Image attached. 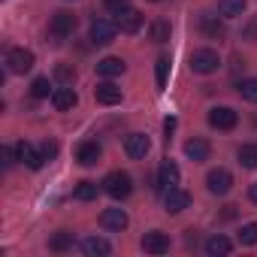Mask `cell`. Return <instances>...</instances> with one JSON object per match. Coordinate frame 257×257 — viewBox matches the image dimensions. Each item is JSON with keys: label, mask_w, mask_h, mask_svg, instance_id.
Instances as JSON below:
<instances>
[{"label": "cell", "mask_w": 257, "mask_h": 257, "mask_svg": "<svg viewBox=\"0 0 257 257\" xmlns=\"http://www.w3.org/2000/svg\"><path fill=\"white\" fill-rule=\"evenodd\" d=\"M209 124L215 127V131H233V127L239 124V115L230 106H215L209 112Z\"/></svg>", "instance_id": "obj_7"}, {"label": "cell", "mask_w": 257, "mask_h": 257, "mask_svg": "<svg viewBox=\"0 0 257 257\" xmlns=\"http://www.w3.org/2000/svg\"><path fill=\"white\" fill-rule=\"evenodd\" d=\"M94 100L100 106H115V103H121V88H115L112 82H100L94 88Z\"/></svg>", "instance_id": "obj_18"}, {"label": "cell", "mask_w": 257, "mask_h": 257, "mask_svg": "<svg viewBox=\"0 0 257 257\" xmlns=\"http://www.w3.org/2000/svg\"><path fill=\"white\" fill-rule=\"evenodd\" d=\"M115 31H118L115 22H109V19H94V22H91V43H94V46H109V43L115 40Z\"/></svg>", "instance_id": "obj_6"}, {"label": "cell", "mask_w": 257, "mask_h": 257, "mask_svg": "<svg viewBox=\"0 0 257 257\" xmlns=\"http://www.w3.org/2000/svg\"><path fill=\"white\" fill-rule=\"evenodd\" d=\"M170 58L164 55V58H158V64H155V79H158V91H164L167 88V79H170Z\"/></svg>", "instance_id": "obj_27"}, {"label": "cell", "mask_w": 257, "mask_h": 257, "mask_svg": "<svg viewBox=\"0 0 257 257\" xmlns=\"http://www.w3.org/2000/svg\"><path fill=\"white\" fill-rule=\"evenodd\" d=\"M103 7H106L112 16H121V13L131 10V0H103Z\"/></svg>", "instance_id": "obj_31"}, {"label": "cell", "mask_w": 257, "mask_h": 257, "mask_svg": "<svg viewBox=\"0 0 257 257\" xmlns=\"http://www.w3.org/2000/svg\"><path fill=\"white\" fill-rule=\"evenodd\" d=\"M152 149V140L146 134H131V137H124V152L127 158H134V161H143Z\"/></svg>", "instance_id": "obj_9"}, {"label": "cell", "mask_w": 257, "mask_h": 257, "mask_svg": "<svg viewBox=\"0 0 257 257\" xmlns=\"http://www.w3.org/2000/svg\"><path fill=\"white\" fill-rule=\"evenodd\" d=\"M206 188H209V194H215V197L230 194V188H233V176H230V170H224V167L209 170V176H206Z\"/></svg>", "instance_id": "obj_5"}, {"label": "cell", "mask_w": 257, "mask_h": 257, "mask_svg": "<svg viewBox=\"0 0 257 257\" xmlns=\"http://www.w3.org/2000/svg\"><path fill=\"white\" fill-rule=\"evenodd\" d=\"M143 251L146 254H167L170 251V236L161 233V230H152L143 236Z\"/></svg>", "instance_id": "obj_12"}, {"label": "cell", "mask_w": 257, "mask_h": 257, "mask_svg": "<svg viewBox=\"0 0 257 257\" xmlns=\"http://www.w3.org/2000/svg\"><path fill=\"white\" fill-rule=\"evenodd\" d=\"M170 34H173V28H170V22H164V19H155V22H152V28H149L152 43H167V40H170Z\"/></svg>", "instance_id": "obj_26"}, {"label": "cell", "mask_w": 257, "mask_h": 257, "mask_svg": "<svg viewBox=\"0 0 257 257\" xmlns=\"http://www.w3.org/2000/svg\"><path fill=\"white\" fill-rule=\"evenodd\" d=\"M236 91H239V97H242V100L257 103V79H242V82L236 85Z\"/></svg>", "instance_id": "obj_29"}, {"label": "cell", "mask_w": 257, "mask_h": 257, "mask_svg": "<svg viewBox=\"0 0 257 257\" xmlns=\"http://www.w3.org/2000/svg\"><path fill=\"white\" fill-rule=\"evenodd\" d=\"M158 191H173V188H179V164L173 161V158H164L161 161V170H158V185H155Z\"/></svg>", "instance_id": "obj_4"}, {"label": "cell", "mask_w": 257, "mask_h": 257, "mask_svg": "<svg viewBox=\"0 0 257 257\" xmlns=\"http://www.w3.org/2000/svg\"><path fill=\"white\" fill-rule=\"evenodd\" d=\"M16 158L25 164V167H31V170H40L43 164H46V158H43V152H37L31 143H16Z\"/></svg>", "instance_id": "obj_11"}, {"label": "cell", "mask_w": 257, "mask_h": 257, "mask_svg": "<svg viewBox=\"0 0 257 257\" xmlns=\"http://www.w3.org/2000/svg\"><path fill=\"white\" fill-rule=\"evenodd\" d=\"M97 73L103 79H115L124 73V61L121 58H103V61H97Z\"/></svg>", "instance_id": "obj_22"}, {"label": "cell", "mask_w": 257, "mask_h": 257, "mask_svg": "<svg viewBox=\"0 0 257 257\" xmlns=\"http://www.w3.org/2000/svg\"><path fill=\"white\" fill-rule=\"evenodd\" d=\"M254 37H257V22H251V25L242 31V40H254Z\"/></svg>", "instance_id": "obj_36"}, {"label": "cell", "mask_w": 257, "mask_h": 257, "mask_svg": "<svg viewBox=\"0 0 257 257\" xmlns=\"http://www.w3.org/2000/svg\"><path fill=\"white\" fill-rule=\"evenodd\" d=\"M188 206H191V194H188L185 188H173V191L164 194V209H167L170 215H179V212H185Z\"/></svg>", "instance_id": "obj_10"}, {"label": "cell", "mask_w": 257, "mask_h": 257, "mask_svg": "<svg viewBox=\"0 0 257 257\" xmlns=\"http://www.w3.org/2000/svg\"><path fill=\"white\" fill-rule=\"evenodd\" d=\"M100 155H103V149H100V143H94V140H88V143H82V146L76 149V161H79L82 167L100 164Z\"/></svg>", "instance_id": "obj_16"}, {"label": "cell", "mask_w": 257, "mask_h": 257, "mask_svg": "<svg viewBox=\"0 0 257 257\" xmlns=\"http://www.w3.org/2000/svg\"><path fill=\"white\" fill-rule=\"evenodd\" d=\"M103 191L112 197V200H127L134 191V179L131 173H124V170H112L106 179H103Z\"/></svg>", "instance_id": "obj_1"}, {"label": "cell", "mask_w": 257, "mask_h": 257, "mask_svg": "<svg viewBox=\"0 0 257 257\" xmlns=\"http://www.w3.org/2000/svg\"><path fill=\"white\" fill-rule=\"evenodd\" d=\"M176 124H179V121H176L173 115H170V118H164V140H167V143H170V140H173V134H176Z\"/></svg>", "instance_id": "obj_34"}, {"label": "cell", "mask_w": 257, "mask_h": 257, "mask_svg": "<svg viewBox=\"0 0 257 257\" xmlns=\"http://www.w3.org/2000/svg\"><path fill=\"white\" fill-rule=\"evenodd\" d=\"M82 254H88V257H106L109 251H112V245H109V239H103V236H88V239H82Z\"/></svg>", "instance_id": "obj_19"}, {"label": "cell", "mask_w": 257, "mask_h": 257, "mask_svg": "<svg viewBox=\"0 0 257 257\" xmlns=\"http://www.w3.org/2000/svg\"><path fill=\"white\" fill-rule=\"evenodd\" d=\"M76 103H79V94H76L70 85H61V88L52 91V106H55L58 112H67V109H73Z\"/></svg>", "instance_id": "obj_14"}, {"label": "cell", "mask_w": 257, "mask_h": 257, "mask_svg": "<svg viewBox=\"0 0 257 257\" xmlns=\"http://www.w3.org/2000/svg\"><path fill=\"white\" fill-rule=\"evenodd\" d=\"M49 248H52V251H67V248H73V233H70V230H58V233L49 239Z\"/></svg>", "instance_id": "obj_28"}, {"label": "cell", "mask_w": 257, "mask_h": 257, "mask_svg": "<svg viewBox=\"0 0 257 257\" xmlns=\"http://www.w3.org/2000/svg\"><path fill=\"white\" fill-rule=\"evenodd\" d=\"M49 79H34V85H31V94L37 97V100H43V97H49Z\"/></svg>", "instance_id": "obj_32"}, {"label": "cell", "mask_w": 257, "mask_h": 257, "mask_svg": "<svg viewBox=\"0 0 257 257\" xmlns=\"http://www.w3.org/2000/svg\"><path fill=\"white\" fill-rule=\"evenodd\" d=\"M239 242H242V245H257V221H254V224H242Z\"/></svg>", "instance_id": "obj_30"}, {"label": "cell", "mask_w": 257, "mask_h": 257, "mask_svg": "<svg viewBox=\"0 0 257 257\" xmlns=\"http://www.w3.org/2000/svg\"><path fill=\"white\" fill-rule=\"evenodd\" d=\"M230 251H233V242H230L224 233H215V236L206 239V254H209V257H224V254H230Z\"/></svg>", "instance_id": "obj_20"}, {"label": "cell", "mask_w": 257, "mask_h": 257, "mask_svg": "<svg viewBox=\"0 0 257 257\" xmlns=\"http://www.w3.org/2000/svg\"><path fill=\"white\" fill-rule=\"evenodd\" d=\"M40 152H43V158H46V161H52V158H55V155H58V143H49V140H46V143H43V149H40Z\"/></svg>", "instance_id": "obj_35"}, {"label": "cell", "mask_w": 257, "mask_h": 257, "mask_svg": "<svg viewBox=\"0 0 257 257\" xmlns=\"http://www.w3.org/2000/svg\"><path fill=\"white\" fill-rule=\"evenodd\" d=\"M100 224H103L106 230H112V233H121L127 224H131V218H127V212H124V209H103Z\"/></svg>", "instance_id": "obj_13"}, {"label": "cell", "mask_w": 257, "mask_h": 257, "mask_svg": "<svg viewBox=\"0 0 257 257\" xmlns=\"http://www.w3.org/2000/svg\"><path fill=\"white\" fill-rule=\"evenodd\" d=\"M218 67H221V58H218L215 49H197V52L191 55V70L200 73V76H209V73H215Z\"/></svg>", "instance_id": "obj_2"}, {"label": "cell", "mask_w": 257, "mask_h": 257, "mask_svg": "<svg viewBox=\"0 0 257 257\" xmlns=\"http://www.w3.org/2000/svg\"><path fill=\"white\" fill-rule=\"evenodd\" d=\"M97 194H100V188H97V182H79L76 188H73V197L79 200V203H91V200H97Z\"/></svg>", "instance_id": "obj_24"}, {"label": "cell", "mask_w": 257, "mask_h": 257, "mask_svg": "<svg viewBox=\"0 0 257 257\" xmlns=\"http://www.w3.org/2000/svg\"><path fill=\"white\" fill-rule=\"evenodd\" d=\"M7 70L10 73H28V70H34V52H28V49H10L7 52Z\"/></svg>", "instance_id": "obj_8"}, {"label": "cell", "mask_w": 257, "mask_h": 257, "mask_svg": "<svg viewBox=\"0 0 257 257\" xmlns=\"http://www.w3.org/2000/svg\"><path fill=\"white\" fill-rule=\"evenodd\" d=\"M55 73H58V79H61V82H67V85L76 79V70H73L70 64H58V70H55Z\"/></svg>", "instance_id": "obj_33"}, {"label": "cell", "mask_w": 257, "mask_h": 257, "mask_svg": "<svg viewBox=\"0 0 257 257\" xmlns=\"http://www.w3.org/2000/svg\"><path fill=\"white\" fill-rule=\"evenodd\" d=\"M143 13H137V10H127V13H121L118 19H115V25H118V31L121 34H140V28H143Z\"/></svg>", "instance_id": "obj_17"}, {"label": "cell", "mask_w": 257, "mask_h": 257, "mask_svg": "<svg viewBox=\"0 0 257 257\" xmlns=\"http://www.w3.org/2000/svg\"><path fill=\"white\" fill-rule=\"evenodd\" d=\"M236 158H239V164L245 170H257V143H242Z\"/></svg>", "instance_id": "obj_23"}, {"label": "cell", "mask_w": 257, "mask_h": 257, "mask_svg": "<svg viewBox=\"0 0 257 257\" xmlns=\"http://www.w3.org/2000/svg\"><path fill=\"white\" fill-rule=\"evenodd\" d=\"M149 4H158V0H149Z\"/></svg>", "instance_id": "obj_38"}, {"label": "cell", "mask_w": 257, "mask_h": 257, "mask_svg": "<svg viewBox=\"0 0 257 257\" xmlns=\"http://www.w3.org/2000/svg\"><path fill=\"white\" fill-rule=\"evenodd\" d=\"M200 31H203L206 37H212V40H221V37L227 34L224 22H221L218 16H200Z\"/></svg>", "instance_id": "obj_21"}, {"label": "cell", "mask_w": 257, "mask_h": 257, "mask_svg": "<svg viewBox=\"0 0 257 257\" xmlns=\"http://www.w3.org/2000/svg\"><path fill=\"white\" fill-rule=\"evenodd\" d=\"M248 200H251V203H254V206H257V182H254V185H251V188H248Z\"/></svg>", "instance_id": "obj_37"}, {"label": "cell", "mask_w": 257, "mask_h": 257, "mask_svg": "<svg viewBox=\"0 0 257 257\" xmlns=\"http://www.w3.org/2000/svg\"><path fill=\"white\" fill-rule=\"evenodd\" d=\"M185 155H188L194 164H200V161H209L212 146H209V140H203V137H191V140L185 143Z\"/></svg>", "instance_id": "obj_15"}, {"label": "cell", "mask_w": 257, "mask_h": 257, "mask_svg": "<svg viewBox=\"0 0 257 257\" xmlns=\"http://www.w3.org/2000/svg\"><path fill=\"white\" fill-rule=\"evenodd\" d=\"M218 13L224 19H239L245 13V0H218Z\"/></svg>", "instance_id": "obj_25"}, {"label": "cell", "mask_w": 257, "mask_h": 257, "mask_svg": "<svg viewBox=\"0 0 257 257\" xmlns=\"http://www.w3.org/2000/svg\"><path fill=\"white\" fill-rule=\"evenodd\" d=\"M73 31H76V16H73L70 10H61V13L52 16V22H49V34H52L55 40H64V37H70Z\"/></svg>", "instance_id": "obj_3"}]
</instances>
